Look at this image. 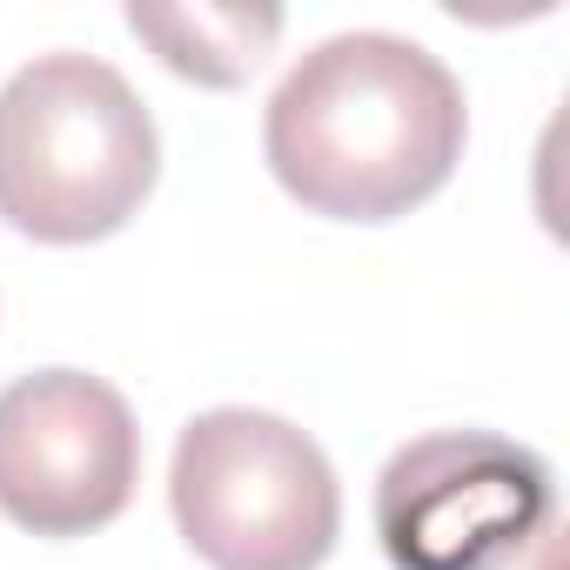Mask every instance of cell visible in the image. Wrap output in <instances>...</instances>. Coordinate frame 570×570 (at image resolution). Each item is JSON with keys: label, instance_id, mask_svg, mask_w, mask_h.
<instances>
[{"label": "cell", "instance_id": "6", "mask_svg": "<svg viewBox=\"0 0 570 570\" xmlns=\"http://www.w3.org/2000/svg\"><path fill=\"white\" fill-rule=\"evenodd\" d=\"M128 28L195 88H242L282 35L275 8H128Z\"/></svg>", "mask_w": 570, "mask_h": 570}, {"label": "cell", "instance_id": "3", "mask_svg": "<svg viewBox=\"0 0 570 570\" xmlns=\"http://www.w3.org/2000/svg\"><path fill=\"white\" fill-rule=\"evenodd\" d=\"M168 503L215 570H323L343 537L323 443L268 410H202L175 443Z\"/></svg>", "mask_w": 570, "mask_h": 570}, {"label": "cell", "instance_id": "2", "mask_svg": "<svg viewBox=\"0 0 570 570\" xmlns=\"http://www.w3.org/2000/svg\"><path fill=\"white\" fill-rule=\"evenodd\" d=\"M161 175L155 115L121 68L41 55L0 88V222L75 248L135 222Z\"/></svg>", "mask_w": 570, "mask_h": 570}, {"label": "cell", "instance_id": "4", "mask_svg": "<svg viewBox=\"0 0 570 570\" xmlns=\"http://www.w3.org/2000/svg\"><path fill=\"white\" fill-rule=\"evenodd\" d=\"M550 523V463L490 430L403 443L376 476V543L396 570H510Z\"/></svg>", "mask_w": 570, "mask_h": 570}, {"label": "cell", "instance_id": "1", "mask_svg": "<svg viewBox=\"0 0 570 570\" xmlns=\"http://www.w3.org/2000/svg\"><path fill=\"white\" fill-rule=\"evenodd\" d=\"M470 108L456 75L403 35H336L309 48L262 115L268 175L309 215L396 222L463 161Z\"/></svg>", "mask_w": 570, "mask_h": 570}, {"label": "cell", "instance_id": "5", "mask_svg": "<svg viewBox=\"0 0 570 570\" xmlns=\"http://www.w3.org/2000/svg\"><path fill=\"white\" fill-rule=\"evenodd\" d=\"M141 476V430L115 383L41 370L0 390V510L35 537L115 523Z\"/></svg>", "mask_w": 570, "mask_h": 570}]
</instances>
